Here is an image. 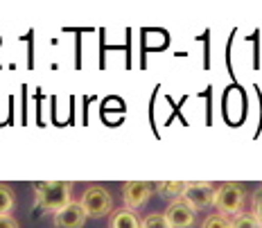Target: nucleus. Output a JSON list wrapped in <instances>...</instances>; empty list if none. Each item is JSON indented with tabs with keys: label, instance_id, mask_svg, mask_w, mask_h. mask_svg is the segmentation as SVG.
I'll use <instances>...</instances> for the list:
<instances>
[{
	"label": "nucleus",
	"instance_id": "11",
	"mask_svg": "<svg viewBox=\"0 0 262 228\" xmlns=\"http://www.w3.org/2000/svg\"><path fill=\"white\" fill-rule=\"evenodd\" d=\"M140 228H172V226H170V221H167L165 213H151L140 221Z\"/></svg>",
	"mask_w": 262,
	"mask_h": 228
},
{
	"label": "nucleus",
	"instance_id": "3",
	"mask_svg": "<svg viewBox=\"0 0 262 228\" xmlns=\"http://www.w3.org/2000/svg\"><path fill=\"white\" fill-rule=\"evenodd\" d=\"M81 208L86 210L89 217H104V215H111L113 213V197L108 194V190H104L102 186H91L84 190L79 199Z\"/></svg>",
	"mask_w": 262,
	"mask_h": 228
},
{
	"label": "nucleus",
	"instance_id": "10",
	"mask_svg": "<svg viewBox=\"0 0 262 228\" xmlns=\"http://www.w3.org/2000/svg\"><path fill=\"white\" fill-rule=\"evenodd\" d=\"M14 208H16V197H14L12 188H9V186H3V183H0V217H3V215H9Z\"/></svg>",
	"mask_w": 262,
	"mask_h": 228
},
{
	"label": "nucleus",
	"instance_id": "9",
	"mask_svg": "<svg viewBox=\"0 0 262 228\" xmlns=\"http://www.w3.org/2000/svg\"><path fill=\"white\" fill-rule=\"evenodd\" d=\"M154 190L161 197H165V199H181L183 197V192L188 190V183L185 181H161V183H156Z\"/></svg>",
	"mask_w": 262,
	"mask_h": 228
},
{
	"label": "nucleus",
	"instance_id": "12",
	"mask_svg": "<svg viewBox=\"0 0 262 228\" xmlns=\"http://www.w3.org/2000/svg\"><path fill=\"white\" fill-rule=\"evenodd\" d=\"M233 226V221L228 219L226 215H208L204 219V224H201V228H231Z\"/></svg>",
	"mask_w": 262,
	"mask_h": 228
},
{
	"label": "nucleus",
	"instance_id": "15",
	"mask_svg": "<svg viewBox=\"0 0 262 228\" xmlns=\"http://www.w3.org/2000/svg\"><path fill=\"white\" fill-rule=\"evenodd\" d=\"M0 228H20V224L14 219L12 215H3L0 217Z\"/></svg>",
	"mask_w": 262,
	"mask_h": 228
},
{
	"label": "nucleus",
	"instance_id": "7",
	"mask_svg": "<svg viewBox=\"0 0 262 228\" xmlns=\"http://www.w3.org/2000/svg\"><path fill=\"white\" fill-rule=\"evenodd\" d=\"M86 219H89V215H86V210L81 208V203L73 201L54 215V226L57 228H84Z\"/></svg>",
	"mask_w": 262,
	"mask_h": 228
},
{
	"label": "nucleus",
	"instance_id": "2",
	"mask_svg": "<svg viewBox=\"0 0 262 228\" xmlns=\"http://www.w3.org/2000/svg\"><path fill=\"white\" fill-rule=\"evenodd\" d=\"M247 192L239 183H224L215 192V208L220 215H239L244 208Z\"/></svg>",
	"mask_w": 262,
	"mask_h": 228
},
{
	"label": "nucleus",
	"instance_id": "6",
	"mask_svg": "<svg viewBox=\"0 0 262 228\" xmlns=\"http://www.w3.org/2000/svg\"><path fill=\"white\" fill-rule=\"evenodd\" d=\"M165 217H167V221H170L172 228H192L194 221H196V213L183 201V199H177V201H172L167 206Z\"/></svg>",
	"mask_w": 262,
	"mask_h": 228
},
{
	"label": "nucleus",
	"instance_id": "4",
	"mask_svg": "<svg viewBox=\"0 0 262 228\" xmlns=\"http://www.w3.org/2000/svg\"><path fill=\"white\" fill-rule=\"evenodd\" d=\"M215 192L217 188H212V183H188V190L183 192V201L190 206V208L194 210V213H199V210H206L210 208V206H215Z\"/></svg>",
	"mask_w": 262,
	"mask_h": 228
},
{
	"label": "nucleus",
	"instance_id": "1",
	"mask_svg": "<svg viewBox=\"0 0 262 228\" xmlns=\"http://www.w3.org/2000/svg\"><path fill=\"white\" fill-rule=\"evenodd\" d=\"M34 206L43 213H54L63 210L68 203H73V186L68 181H48L34 183Z\"/></svg>",
	"mask_w": 262,
	"mask_h": 228
},
{
	"label": "nucleus",
	"instance_id": "14",
	"mask_svg": "<svg viewBox=\"0 0 262 228\" xmlns=\"http://www.w3.org/2000/svg\"><path fill=\"white\" fill-rule=\"evenodd\" d=\"M251 215L258 219V224L262 226V186L255 190L253 194V201H251Z\"/></svg>",
	"mask_w": 262,
	"mask_h": 228
},
{
	"label": "nucleus",
	"instance_id": "13",
	"mask_svg": "<svg viewBox=\"0 0 262 228\" xmlns=\"http://www.w3.org/2000/svg\"><path fill=\"white\" fill-rule=\"evenodd\" d=\"M231 228H262V226L258 224V219H255L251 213H239L235 219H233Z\"/></svg>",
	"mask_w": 262,
	"mask_h": 228
},
{
	"label": "nucleus",
	"instance_id": "5",
	"mask_svg": "<svg viewBox=\"0 0 262 228\" xmlns=\"http://www.w3.org/2000/svg\"><path fill=\"white\" fill-rule=\"evenodd\" d=\"M151 192H154V186L145 181H129L122 186V201L124 208L129 210H140L143 206L149 201Z\"/></svg>",
	"mask_w": 262,
	"mask_h": 228
},
{
	"label": "nucleus",
	"instance_id": "8",
	"mask_svg": "<svg viewBox=\"0 0 262 228\" xmlns=\"http://www.w3.org/2000/svg\"><path fill=\"white\" fill-rule=\"evenodd\" d=\"M108 228H140V219H138V215H136V210L118 208L111 213Z\"/></svg>",
	"mask_w": 262,
	"mask_h": 228
}]
</instances>
